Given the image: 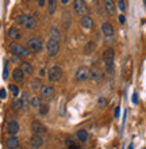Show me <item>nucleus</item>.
Instances as JSON below:
<instances>
[{"instance_id":"obj_19","label":"nucleus","mask_w":146,"mask_h":149,"mask_svg":"<svg viewBox=\"0 0 146 149\" xmlns=\"http://www.w3.org/2000/svg\"><path fill=\"white\" fill-rule=\"evenodd\" d=\"M6 146H7V149H16L19 146V138L16 136H11L6 142Z\"/></svg>"},{"instance_id":"obj_1","label":"nucleus","mask_w":146,"mask_h":149,"mask_svg":"<svg viewBox=\"0 0 146 149\" xmlns=\"http://www.w3.org/2000/svg\"><path fill=\"white\" fill-rule=\"evenodd\" d=\"M16 24L24 27L26 30H33V29L37 26V20H35L34 16L23 14V15H19L18 18H16Z\"/></svg>"},{"instance_id":"obj_16","label":"nucleus","mask_w":146,"mask_h":149,"mask_svg":"<svg viewBox=\"0 0 146 149\" xmlns=\"http://www.w3.org/2000/svg\"><path fill=\"white\" fill-rule=\"evenodd\" d=\"M30 95H28V91H23L22 92V96H20V104H22V110H27L30 107Z\"/></svg>"},{"instance_id":"obj_18","label":"nucleus","mask_w":146,"mask_h":149,"mask_svg":"<svg viewBox=\"0 0 146 149\" xmlns=\"http://www.w3.org/2000/svg\"><path fill=\"white\" fill-rule=\"evenodd\" d=\"M24 76H26V74L23 73V71H22L20 68H15V69L12 71V79H14L16 83H22V81H23Z\"/></svg>"},{"instance_id":"obj_25","label":"nucleus","mask_w":146,"mask_h":149,"mask_svg":"<svg viewBox=\"0 0 146 149\" xmlns=\"http://www.w3.org/2000/svg\"><path fill=\"white\" fill-rule=\"evenodd\" d=\"M30 86H31V90L33 91H38L42 88V81H41V77H35V79H33L31 83H30Z\"/></svg>"},{"instance_id":"obj_40","label":"nucleus","mask_w":146,"mask_h":149,"mask_svg":"<svg viewBox=\"0 0 146 149\" xmlns=\"http://www.w3.org/2000/svg\"><path fill=\"white\" fill-rule=\"evenodd\" d=\"M119 113H120V109H119V107H116V109H115V117H116V118H119Z\"/></svg>"},{"instance_id":"obj_29","label":"nucleus","mask_w":146,"mask_h":149,"mask_svg":"<svg viewBox=\"0 0 146 149\" xmlns=\"http://www.w3.org/2000/svg\"><path fill=\"white\" fill-rule=\"evenodd\" d=\"M38 111H39L41 115H46V114H48V111H49V106L46 104V103H42V104H41V107L38 109Z\"/></svg>"},{"instance_id":"obj_39","label":"nucleus","mask_w":146,"mask_h":149,"mask_svg":"<svg viewBox=\"0 0 146 149\" xmlns=\"http://www.w3.org/2000/svg\"><path fill=\"white\" fill-rule=\"evenodd\" d=\"M45 74H46V71L45 69H39V77H44Z\"/></svg>"},{"instance_id":"obj_31","label":"nucleus","mask_w":146,"mask_h":149,"mask_svg":"<svg viewBox=\"0 0 146 149\" xmlns=\"http://www.w3.org/2000/svg\"><path fill=\"white\" fill-rule=\"evenodd\" d=\"M3 79H4V80H7V79H8V61H7V60L4 61V68H3Z\"/></svg>"},{"instance_id":"obj_3","label":"nucleus","mask_w":146,"mask_h":149,"mask_svg":"<svg viewBox=\"0 0 146 149\" xmlns=\"http://www.w3.org/2000/svg\"><path fill=\"white\" fill-rule=\"evenodd\" d=\"M10 50L12 52V54L18 56L20 58H24V57H27L30 54V50H28L27 47H24L23 45H20L18 42H12L10 43Z\"/></svg>"},{"instance_id":"obj_15","label":"nucleus","mask_w":146,"mask_h":149,"mask_svg":"<svg viewBox=\"0 0 146 149\" xmlns=\"http://www.w3.org/2000/svg\"><path fill=\"white\" fill-rule=\"evenodd\" d=\"M102 31H103V36L107 37V38L114 36V27H112V24L110 22H104L102 24Z\"/></svg>"},{"instance_id":"obj_33","label":"nucleus","mask_w":146,"mask_h":149,"mask_svg":"<svg viewBox=\"0 0 146 149\" xmlns=\"http://www.w3.org/2000/svg\"><path fill=\"white\" fill-rule=\"evenodd\" d=\"M98 104H99V107H104L107 104V100L104 98H99V100H98Z\"/></svg>"},{"instance_id":"obj_27","label":"nucleus","mask_w":146,"mask_h":149,"mask_svg":"<svg viewBox=\"0 0 146 149\" xmlns=\"http://www.w3.org/2000/svg\"><path fill=\"white\" fill-rule=\"evenodd\" d=\"M48 8H49V14L53 15L57 10V0H48Z\"/></svg>"},{"instance_id":"obj_8","label":"nucleus","mask_w":146,"mask_h":149,"mask_svg":"<svg viewBox=\"0 0 146 149\" xmlns=\"http://www.w3.org/2000/svg\"><path fill=\"white\" fill-rule=\"evenodd\" d=\"M89 73H91V69L88 67H85V65H81L76 71V80L77 81H85V80L89 79Z\"/></svg>"},{"instance_id":"obj_21","label":"nucleus","mask_w":146,"mask_h":149,"mask_svg":"<svg viewBox=\"0 0 146 149\" xmlns=\"http://www.w3.org/2000/svg\"><path fill=\"white\" fill-rule=\"evenodd\" d=\"M104 3V8L106 11L110 14V15H114L115 14V1L114 0H103Z\"/></svg>"},{"instance_id":"obj_43","label":"nucleus","mask_w":146,"mask_h":149,"mask_svg":"<svg viewBox=\"0 0 146 149\" xmlns=\"http://www.w3.org/2000/svg\"><path fill=\"white\" fill-rule=\"evenodd\" d=\"M143 3H145V7H146V0H143Z\"/></svg>"},{"instance_id":"obj_4","label":"nucleus","mask_w":146,"mask_h":149,"mask_svg":"<svg viewBox=\"0 0 146 149\" xmlns=\"http://www.w3.org/2000/svg\"><path fill=\"white\" fill-rule=\"evenodd\" d=\"M27 49L33 53H38L44 49V39L39 37H33L27 41Z\"/></svg>"},{"instance_id":"obj_34","label":"nucleus","mask_w":146,"mask_h":149,"mask_svg":"<svg viewBox=\"0 0 146 149\" xmlns=\"http://www.w3.org/2000/svg\"><path fill=\"white\" fill-rule=\"evenodd\" d=\"M6 98H7V92H6L4 88H1L0 90V99H6Z\"/></svg>"},{"instance_id":"obj_22","label":"nucleus","mask_w":146,"mask_h":149,"mask_svg":"<svg viewBox=\"0 0 146 149\" xmlns=\"http://www.w3.org/2000/svg\"><path fill=\"white\" fill-rule=\"evenodd\" d=\"M76 137L79 138V141L87 142L88 138H89V136H88V132H87V130H85V129H81V130H79V132L76 133Z\"/></svg>"},{"instance_id":"obj_17","label":"nucleus","mask_w":146,"mask_h":149,"mask_svg":"<svg viewBox=\"0 0 146 149\" xmlns=\"http://www.w3.org/2000/svg\"><path fill=\"white\" fill-rule=\"evenodd\" d=\"M80 24H81V27L87 29V30H91V29L93 27V19H92L91 16L84 15V16H81V20H80Z\"/></svg>"},{"instance_id":"obj_9","label":"nucleus","mask_w":146,"mask_h":149,"mask_svg":"<svg viewBox=\"0 0 146 149\" xmlns=\"http://www.w3.org/2000/svg\"><path fill=\"white\" fill-rule=\"evenodd\" d=\"M44 137L42 136H39V134H33L31 138H30V146H31L33 149H38L41 148V146L44 145Z\"/></svg>"},{"instance_id":"obj_44","label":"nucleus","mask_w":146,"mask_h":149,"mask_svg":"<svg viewBox=\"0 0 146 149\" xmlns=\"http://www.w3.org/2000/svg\"><path fill=\"white\" fill-rule=\"evenodd\" d=\"M143 149H146V148H143Z\"/></svg>"},{"instance_id":"obj_32","label":"nucleus","mask_w":146,"mask_h":149,"mask_svg":"<svg viewBox=\"0 0 146 149\" xmlns=\"http://www.w3.org/2000/svg\"><path fill=\"white\" fill-rule=\"evenodd\" d=\"M118 7H119V10H120L122 12L126 11V3H125V0H119V1H118Z\"/></svg>"},{"instance_id":"obj_36","label":"nucleus","mask_w":146,"mask_h":149,"mask_svg":"<svg viewBox=\"0 0 146 149\" xmlns=\"http://www.w3.org/2000/svg\"><path fill=\"white\" fill-rule=\"evenodd\" d=\"M19 58H20V57H18V56H15V54H14V56H12V63H19Z\"/></svg>"},{"instance_id":"obj_10","label":"nucleus","mask_w":146,"mask_h":149,"mask_svg":"<svg viewBox=\"0 0 146 149\" xmlns=\"http://www.w3.org/2000/svg\"><path fill=\"white\" fill-rule=\"evenodd\" d=\"M41 96L46 100H50V99L54 98V88L51 86H42L41 88Z\"/></svg>"},{"instance_id":"obj_35","label":"nucleus","mask_w":146,"mask_h":149,"mask_svg":"<svg viewBox=\"0 0 146 149\" xmlns=\"http://www.w3.org/2000/svg\"><path fill=\"white\" fill-rule=\"evenodd\" d=\"M133 103H134V104H137V103H138V95H137V94L133 95Z\"/></svg>"},{"instance_id":"obj_14","label":"nucleus","mask_w":146,"mask_h":149,"mask_svg":"<svg viewBox=\"0 0 146 149\" xmlns=\"http://www.w3.org/2000/svg\"><path fill=\"white\" fill-rule=\"evenodd\" d=\"M31 130H33V133L34 134H39V136H42V134L46 132V127H45L39 121H34L31 123Z\"/></svg>"},{"instance_id":"obj_2","label":"nucleus","mask_w":146,"mask_h":149,"mask_svg":"<svg viewBox=\"0 0 146 149\" xmlns=\"http://www.w3.org/2000/svg\"><path fill=\"white\" fill-rule=\"evenodd\" d=\"M114 58H115V52L114 49H107L103 53V61H104V67H106L107 73L112 74L114 72Z\"/></svg>"},{"instance_id":"obj_28","label":"nucleus","mask_w":146,"mask_h":149,"mask_svg":"<svg viewBox=\"0 0 146 149\" xmlns=\"http://www.w3.org/2000/svg\"><path fill=\"white\" fill-rule=\"evenodd\" d=\"M8 88H10V91L12 92L14 98H19V88H18V86H15V84H8Z\"/></svg>"},{"instance_id":"obj_42","label":"nucleus","mask_w":146,"mask_h":149,"mask_svg":"<svg viewBox=\"0 0 146 149\" xmlns=\"http://www.w3.org/2000/svg\"><path fill=\"white\" fill-rule=\"evenodd\" d=\"M129 149H133V145H131V144H130V145H129Z\"/></svg>"},{"instance_id":"obj_12","label":"nucleus","mask_w":146,"mask_h":149,"mask_svg":"<svg viewBox=\"0 0 146 149\" xmlns=\"http://www.w3.org/2000/svg\"><path fill=\"white\" fill-rule=\"evenodd\" d=\"M19 130H20V126L16 121H10L7 123V133L10 136H16L19 133Z\"/></svg>"},{"instance_id":"obj_6","label":"nucleus","mask_w":146,"mask_h":149,"mask_svg":"<svg viewBox=\"0 0 146 149\" xmlns=\"http://www.w3.org/2000/svg\"><path fill=\"white\" fill-rule=\"evenodd\" d=\"M46 50H48V54L50 57H55L60 52V41L49 38V41L46 42Z\"/></svg>"},{"instance_id":"obj_26","label":"nucleus","mask_w":146,"mask_h":149,"mask_svg":"<svg viewBox=\"0 0 146 149\" xmlns=\"http://www.w3.org/2000/svg\"><path fill=\"white\" fill-rule=\"evenodd\" d=\"M50 38L55 39V41H61V31L55 27L50 29Z\"/></svg>"},{"instance_id":"obj_37","label":"nucleus","mask_w":146,"mask_h":149,"mask_svg":"<svg viewBox=\"0 0 146 149\" xmlns=\"http://www.w3.org/2000/svg\"><path fill=\"white\" fill-rule=\"evenodd\" d=\"M37 3H38L39 7H44L45 4H46V1H45V0H37Z\"/></svg>"},{"instance_id":"obj_30","label":"nucleus","mask_w":146,"mask_h":149,"mask_svg":"<svg viewBox=\"0 0 146 149\" xmlns=\"http://www.w3.org/2000/svg\"><path fill=\"white\" fill-rule=\"evenodd\" d=\"M12 107H14L15 110H22V104H20V98H15V99H14Z\"/></svg>"},{"instance_id":"obj_41","label":"nucleus","mask_w":146,"mask_h":149,"mask_svg":"<svg viewBox=\"0 0 146 149\" xmlns=\"http://www.w3.org/2000/svg\"><path fill=\"white\" fill-rule=\"evenodd\" d=\"M68 1H69V0H61V3H64V4H66Z\"/></svg>"},{"instance_id":"obj_38","label":"nucleus","mask_w":146,"mask_h":149,"mask_svg":"<svg viewBox=\"0 0 146 149\" xmlns=\"http://www.w3.org/2000/svg\"><path fill=\"white\" fill-rule=\"evenodd\" d=\"M119 22H120L122 24L126 22V18H125V15H119Z\"/></svg>"},{"instance_id":"obj_23","label":"nucleus","mask_w":146,"mask_h":149,"mask_svg":"<svg viewBox=\"0 0 146 149\" xmlns=\"http://www.w3.org/2000/svg\"><path fill=\"white\" fill-rule=\"evenodd\" d=\"M65 145L68 146V149H80L79 142L76 141V140H73V138H71V137H68L66 140H65Z\"/></svg>"},{"instance_id":"obj_11","label":"nucleus","mask_w":146,"mask_h":149,"mask_svg":"<svg viewBox=\"0 0 146 149\" xmlns=\"http://www.w3.org/2000/svg\"><path fill=\"white\" fill-rule=\"evenodd\" d=\"M7 37L12 41H18V39L22 38V33H20L19 27H16V26H11V27L8 29L7 31Z\"/></svg>"},{"instance_id":"obj_5","label":"nucleus","mask_w":146,"mask_h":149,"mask_svg":"<svg viewBox=\"0 0 146 149\" xmlns=\"http://www.w3.org/2000/svg\"><path fill=\"white\" fill-rule=\"evenodd\" d=\"M62 74H64L62 69L58 65H54V67H51L48 71V79H49V81L55 83V81H58V80H61Z\"/></svg>"},{"instance_id":"obj_24","label":"nucleus","mask_w":146,"mask_h":149,"mask_svg":"<svg viewBox=\"0 0 146 149\" xmlns=\"http://www.w3.org/2000/svg\"><path fill=\"white\" fill-rule=\"evenodd\" d=\"M41 104H42V100H41L39 96H33L31 100H30V107H33V109L38 110V109L41 107Z\"/></svg>"},{"instance_id":"obj_7","label":"nucleus","mask_w":146,"mask_h":149,"mask_svg":"<svg viewBox=\"0 0 146 149\" xmlns=\"http://www.w3.org/2000/svg\"><path fill=\"white\" fill-rule=\"evenodd\" d=\"M73 10L77 15H87L88 14V6L85 3V0H75L73 1Z\"/></svg>"},{"instance_id":"obj_13","label":"nucleus","mask_w":146,"mask_h":149,"mask_svg":"<svg viewBox=\"0 0 146 149\" xmlns=\"http://www.w3.org/2000/svg\"><path fill=\"white\" fill-rule=\"evenodd\" d=\"M104 77V73L99 67H93L91 69V73H89V79H92L93 81H100Z\"/></svg>"},{"instance_id":"obj_20","label":"nucleus","mask_w":146,"mask_h":149,"mask_svg":"<svg viewBox=\"0 0 146 149\" xmlns=\"http://www.w3.org/2000/svg\"><path fill=\"white\" fill-rule=\"evenodd\" d=\"M20 69L23 71L24 74H33V72H34V67H33L31 63H28V61H23V63H20Z\"/></svg>"}]
</instances>
